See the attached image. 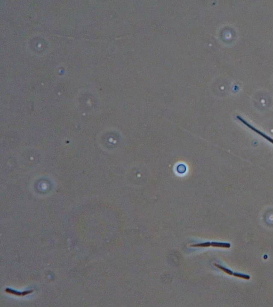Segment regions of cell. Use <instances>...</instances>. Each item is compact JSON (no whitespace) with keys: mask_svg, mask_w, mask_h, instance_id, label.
I'll return each mask as SVG.
<instances>
[{"mask_svg":"<svg viewBox=\"0 0 273 307\" xmlns=\"http://www.w3.org/2000/svg\"><path fill=\"white\" fill-rule=\"evenodd\" d=\"M211 245L216 247H219V248H229L230 247V244L227 243H216L214 242L211 243Z\"/></svg>","mask_w":273,"mask_h":307,"instance_id":"obj_2","label":"cell"},{"mask_svg":"<svg viewBox=\"0 0 273 307\" xmlns=\"http://www.w3.org/2000/svg\"><path fill=\"white\" fill-rule=\"evenodd\" d=\"M216 266H217V267H218L219 268L223 270L224 271H225V272L227 273V274L230 275H233V273H234V272H233L232 270H229V269H228L227 268H225L224 267L221 266H220V265H217V264H216Z\"/></svg>","mask_w":273,"mask_h":307,"instance_id":"obj_4","label":"cell"},{"mask_svg":"<svg viewBox=\"0 0 273 307\" xmlns=\"http://www.w3.org/2000/svg\"><path fill=\"white\" fill-rule=\"evenodd\" d=\"M236 117H237V119L238 120L241 121V122H242L243 124H245V125H246V127H248V128L251 129V130H252V131L255 132L256 133H258V135H261V137H263V138H264L265 139H266L268 140V141H269V142H271L272 144H273V139H272L270 137H269V136H268V135H266L265 133H264V132H261V131H260V130H259L258 129H256V127H254L253 126H252V125H251V124H250V123H248L247 121H245V119H243L242 117L240 116H237Z\"/></svg>","mask_w":273,"mask_h":307,"instance_id":"obj_1","label":"cell"},{"mask_svg":"<svg viewBox=\"0 0 273 307\" xmlns=\"http://www.w3.org/2000/svg\"><path fill=\"white\" fill-rule=\"evenodd\" d=\"M233 275H234V276L241 278V279H249L250 278V276H248V275L242 274L237 273V272H234Z\"/></svg>","mask_w":273,"mask_h":307,"instance_id":"obj_3","label":"cell"}]
</instances>
